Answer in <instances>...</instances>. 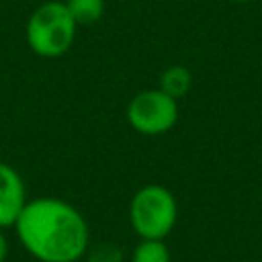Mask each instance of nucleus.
Listing matches in <instances>:
<instances>
[{
  "mask_svg": "<svg viewBox=\"0 0 262 262\" xmlns=\"http://www.w3.org/2000/svg\"><path fill=\"white\" fill-rule=\"evenodd\" d=\"M131 262H172V258L164 239H141L131 254Z\"/></svg>",
  "mask_w": 262,
  "mask_h": 262,
  "instance_id": "obj_8",
  "label": "nucleus"
},
{
  "mask_svg": "<svg viewBox=\"0 0 262 262\" xmlns=\"http://www.w3.org/2000/svg\"><path fill=\"white\" fill-rule=\"evenodd\" d=\"M233 2H239V4H244V2H252V0H233Z\"/></svg>",
  "mask_w": 262,
  "mask_h": 262,
  "instance_id": "obj_11",
  "label": "nucleus"
},
{
  "mask_svg": "<svg viewBox=\"0 0 262 262\" xmlns=\"http://www.w3.org/2000/svg\"><path fill=\"white\" fill-rule=\"evenodd\" d=\"M12 227L23 248L39 262H78L88 252L90 229L84 215L57 196L27 201Z\"/></svg>",
  "mask_w": 262,
  "mask_h": 262,
  "instance_id": "obj_1",
  "label": "nucleus"
},
{
  "mask_svg": "<svg viewBox=\"0 0 262 262\" xmlns=\"http://www.w3.org/2000/svg\"><path fill=\"white\" fill-rule=\"evenodd\" d=\"M86 260L88 262H123V250L113 242H102L94 246L90 252H86Z\"/></svg>",
  "mask_w": 262,
  "mask_h": 262,
  "instance_id": "obj_9",
  "label": "nucleus"
},
{
  "mask_svg": "<svg viewBox=\"0 0 262 262\" xmlns=\"http://www.w3.org/2000/svg\"><path fill=\"white\" fill-rule=\"evenodd\" d=\"M176 196L162 184L141 186L129 203V223L141 239H164L176 225Z\"/></svg>",
  "mask_w": 262,
  "mask_h": 262,
  "instance_id": "obj_3",
  "label": "nucleus"
},
{
  "mask_svg": "<svg viewBox=\"0 0 262 262\" xmlns=\"http://www.w3.org/2000/svg\"><path fill=\"white\" fill-rule=\"evenodd\" d=\"M6 256H8V242H6V237H4V233L0 229V262H4Z\"/></svg>",
  "mask_w": 262,
  "mask_h": 262,
  "instance_id": "obj_10",
  "label": "nucleus"
},
{
  "mask_svg": "<svg viewBox=\"0 0 262 262\" xmlns=\"http://www.w3.org/2000/svg\"><path fill=\"white\" fill-rule=\"evenodd\" d=\"M127 123L141 135H164L178 121V100L160 88L137 92L127 104Z\"/></svg>",
  "mask_w": 262,
  "mask_h": 262,
  "instance_id": "obj_4",
  "label": "nucleus"
},
{
  "mask_svg": "<svg viewBox=\"0 0 262 262\" xmlns=\"http://www.w3.org/2000/svg\"><path fill=\"white\" fill-rule=\"evenodd\" d=\"M78 23L70 14L63 0H47L39 4L25 27L29 49L39 57H61L76 39Z\"/></svg>",
  "mask_w": 262,
  "mask_h": 262,
  "instance_id": "obj_2",
  "label": "nucleus"
},
{
  "mask_svg": "<svg viewBox=\"0 0 262 262\" xmlns=\"http://www.w3.org/2000/svg\"><path fill=\"white\" fill-rule=\"evenodd\" d=\"M192 86V74L186 66H170L160 76V90H164L172 98H182Z\"/></svg>",
  "mask_w": 262,
  "mask_h": 262,
  "instance_id": "obj_6",
  "label": "nucleus"
},
{
  "mask_svg": "<svg viewBox=\"0 0 262 262\" xmlns=\"http://www.w3.org/2000/svg\"><path fill=\"white\" fill-rule=\"evenodd\" d=\"M27 205V188L20 174L6 162H0V229L12 227Z\"/></svg>",
  "mask_w": 262,
  "mask_h": 262,
  "instance_id": "obj_5",
  "label": "nucleus"
},
{
  "mask_svg": "<svg viewBox=\"0 0 262 262\" xmlns=\"http://www.w3.org/2000/svg\"><path fill=\"white\" fill-rule=\"evenodd\" d=\"M74 20L80 25L98 23L104 14V0H63Z\"/></svg>",
  "mask_w": 262,
  "mask_h": 262,
  "instance_id": "obj_7",
  "label": "nucleus"
}]
</instances>
